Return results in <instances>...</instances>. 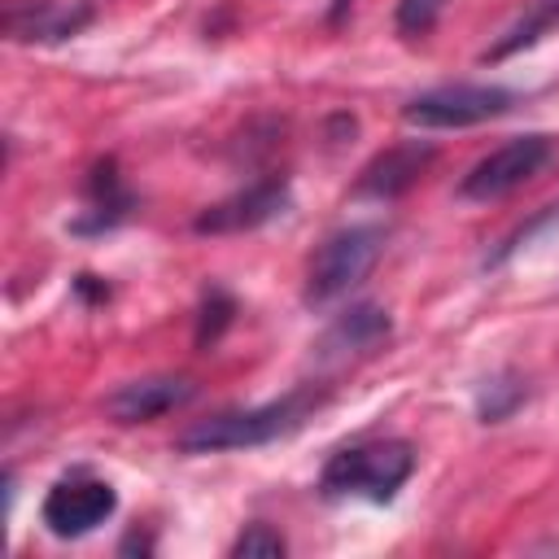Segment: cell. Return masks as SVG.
<instances>
[{"mask_svg":"<svg viewBox=\"0 0 559 559\" xmlns=\"http://www.w3.org/2000/svg\"><path fill=\"white\" fill-rule=\"evenodd\" d=\"M441 9H445V0H397V31H402L406 39L428 35V31L437 26Z\"/></svg>","mask_w":559,"mask_h":559,"instance_id":"2e32d148","label":"cell"},{"mask_svg":"<svg viewBox=\"0 0 559 559\" xmlns=\"http://www.w3.org/2000/svg\"><path fill=\"white\" fill-rule=\"evenodd\" d=\"M284 550H288V542L280 537V528H271V524H262V520L245 524L240 537L231 542V555H236V559H280Z\"/></svg>","mask_w":559,"mask_h":559,"instance_id":"9a60e30c","label":"cell"},{"mask_svg":"<svg viewBox=\"0 0 559 559\" xmlns=\"http://www.w3.org/2000/svg\"><path fill=\"white\" fill-rule=\"evenodd\" d=\"M555 157V140L550 135H515L498 148H489L463 179H459V197L463 201H498L515 188H524L546 162Z\"/></svg>","mask_w":559,"mask_h":559,"instance_id":"5b68a950","label":"cell"},{"mask_svg":"<svg viewBox=\"0 0 559 559\" xmlns=\"http://www.w3.org/2000/svg\"><path fill=\"white\" fill-rule=\"evenodd\" d=\"M323 402V393L314 384H301L275 402L262 406H245V411H218L210 419H197L192 428H183L175 437V445L183 454H218V450H253V445H271L288 432H297L314 406Z\"/></svg>","mask_w":559,"mask_h":559,"instance_id":"6da1fadb","label":"cell"},{"mask_svg":"<svg viewBox=\"0 0 559 559\" xmlns=\"http://www.w3.org/2000/svg\"><path fill=\"white\" fill-rule=\"evenodd\" d=\"M192 393H197V384L188 376H140V380L118 384L105 397V415L114 424H148V419L192 402Z\"/></svg>","mask_w":559,"mask_h":559,"instance_id":"ba28073f","label":"cell"},{"mask_svg":"<svg viewBox=\"0 0 559 559\" xmlns=\"http://www.w3.org/2000/svg\"><path fill=\"white\" fill-rule=\"evenodd\" d=\"M432 162V144H397V148H384L380 157H371L354 183V197H371V201H393L402 197L419 175L424 166Z\"/></svg>","mask_w":559,"mask_h":559,"instance_id":"30bf717a","label":"cell"},{"mask_svg":"<svg viewBox=\"0 0 559 559\" xmlns=\"http://www.w3.org/2000/svg\"><path fill=\"white\" fill-rule=\"evenodd\" d=\"M87 197H92V218H79L74 231H105V227H114L131 214V192L122 188L114 162H100L87 175Z\"/></svg>","mask_w":559,"mask_h":559,"instance_id":"8fae6325","label":"cell"},{"mask_svg":"<svg viewBox=\"0 0 559 559\" xmlns=\"http://www.w3.org/2000/svg\"><path fill=\"white\" fill-rule=\"evenodd\" d=\"M293 192H288V179H258L249 183L245 192H231L223 201H214L210 210L197 214V231L201 236H236V231H253V227H266L271 218H280L288 210Z\"/></svg>","mask_w":559,"mask_h":559,"instance_id":"52a82bcc","label":"cell"},{"mask_svg":"<svg viewBox=\"0 0 559 559\" xmlns=\"http://www.w3.org/2000/svg\"><path fill=\"white\" fill-rule=\"evenodd\" d=\"M118 511V489L100 476H87V472H70L61 476L48 493H44V507H39V520L52 537H87L96 533L109 515Z\"/></svg>","mask_w":559,"mask_h":559,"instance_id":"8992f818","label":"cell"},{"mask_svg":"<svg viewBox=\"0 0 559 559\" xmlns=\"http://www.w3.org/2000/svg\"><path fill=\"white\" fill-rule=\"evenodd\" d=\"M389 332H393L389 310L376 306V301H358V306H349L345 314H336L328 323V332L314 345V358L319 362H349V358L371 354L376 345H384Z\"/></svg>","mask_w":559,"mask_h":559,"instance_id":"9c48e42d","label":"cell"},{"mask_svg":"<svg viewBox=\"0 0 559 559\" xmlns=\"http://www.w3.org/2000/svg\"><path fill=\"white\" fill-rule=\"evenodd\" d=\"M384 240L389 231L380 223H349L332 231L306 266V293H301L306 306H328V301H341L349 288H358L380 262Z\"/></svg>","mask_w":559,"mask_h":559,"instance_id":"3957f363","label":"cell"},{"mask_svg":"<svg viewBox=\"0 0 559 559\" xmlns=\"http://www.w3.org/2000/svg\"><path fill=\"white\" fill-rule=\"evenodd\" d=\"M231 314H236V301L223 293V288H210L205 301H201V314H197V345H214L227 328H231Z\"/></svg>","mask_w":559,"mask_h":559,"instance_id":"5bb4252c","label":"cell"},{"mask_svg":"<svg viewBox=\"0 0 559 559\" xmlns=\"http://www.w3.org/2000/svg\"><path fill=\"white\" fill-rule=\"evenodd\" d=\"M524 380L515 376V371H493L480 389H476V415H480V424H502V419H511L520 406H524Z\"/></svg>","mask_w":559,"mask_h":559,"instance_id":"4fadbf2b","label":"cell"},{"mask_svg":"<svg viewBox=\"0 0 559 559\" xmlns=\"http://www.w3.org/2000/svg\"><path fill=\"white\" fill-rule=\"evenodd\" d=\"M92 9L79 4V9H66V4H52V0H39L31 13H9V31L17 39H66L74 35L79 26H87Z\"/></svg>","mask_w":559,"mask_h":559,"instance_id":"7c38bea8","label":"cell"},{"mask_svg":"<svg viewBox=\"0 0 559 559\" xmlns=\"http://www.w3.org/2000/svg\"><path fill=\"white\" fill-rule=\"evenodd\" d=\"M415 472V445L402 437H376L336 450L323 472L319 489L328 498H367V502H393V493Z\"/></svg>","mask_w":559,"mask_h":559,"instance_id":"7a4b0ae2","label":"cell"},{"mask_svg":"<svg viewBox=\"0 0 559 559\" xmlns=\"http://www.w3.org/2000/svg\"><path fill=\"white\" fill-rule=\"evenodd\" d=\"M74 288H79L83 297H96V301H100V297H109V288H105V284H96V275H79V280H74Z\"/></svg>","mask_w":559,"mask_h":559,"instance_id":"e0dca14e","label":"cell"},{"mask_svg":"<svg viewBox=\"0 0 559 559\" xmlns=\"http://www.w3.org/2000/svg\"><path fill=\"white\" fill-rule=\"evenodd\" d=\"M515 105V92L502 83H441L406 100L402 118L424 131H459L489 118H502Z\"/></svg>","mask_w":559,"mask_h":559,"instance_id":"277c9868","label":"cell"}]
</instances>
